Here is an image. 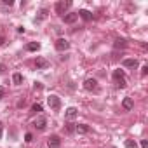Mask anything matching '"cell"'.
Listing matches in <instances>:
<instances>
[{"label":"cell","mask_w":148,"mask_h":148,"mask_svg":"<svg viewBox=\"0 0 148 148\" xmlns=\"http://www.w3.org/2000/svg\"><path fill=\"white\" fill-rule=\"evenodd\" d=\"M77 14H79V16H80V18H82L84 21H87V23H89V21L92 19V12H91V11H87V9H80V11H79Z\"/></svg>","instance_id":"obj_10"},{"label":"cell","mask_w":148,"mask_h":148,"mask_svg":"<svg viewBox=\"0 0 148 148\" xmlns=\"http://www.w3.org/2000/svg\"><path fill=\"white\" fill-rule=\"evenodd\" d=\"M113 82H115V86L119 87V89H124L125 86H127V80H125V73H124V70H120V68H117V70H113Z\"/></svg>","instance_id":"obj_1"},{"label":"cell","mask_w":148,"mask_h":148,"mask_svg":"<svg viewBox=\"0 0 148 148\" xmlns=\"http://www.w3.org/2000/svg\"><path fill=\"white\" fill-rule=\"evenodd\" d=\"M2 132H4V127H2V124H0V138H2Z\"/></svg>","instance_id":"obj_27"},{"label":"cell","mask_w":148,"mask_h":148,"mask_svg":"<svg viewBox=\"0 0 148 148\" xmlns=\"http://www.w3.org/2000/svg\"><path fill=\"white\" fill-rule=\"evenodd\" d=\"M113 47H115V49H124V47H125V40H124V38H117V40L113 42Z\"/></svg>","instance_id":"obj_15"},{"label":"cell","mask_w":148,"mask_h":148,"mask_svg":"<svg viewBox=\"0 0 148 148\" xmlns=\"http://www.w3.org/2000/svg\"><path fill=\"white\" fill-rule=\"evenodd\" d=\"M68 132H73V131H75V124H68Z\"/></svg>","instance_id":"obj_23"},{"label":"cell","mask_w":148,"mask_h":148,"mask_svg":"<svg viewBox=\"0 0 148 148\" xmlns=\"http://www.w3.org/2000/svg\"><path fill=\"white\" fill-rule=\"evenodd\" d=\"M70 7H71V2H70V0H59V2H56V5H54L56 12H58L59 16H64Z\"/></svg>","instance_id":"obj_2"},{"label":"cell","mask_w":148,"mask_h":148,"mask_svg":"<svg viewBox=\"0 0 148 148\" xmlns=\"http://www.w3.org/2000/svg\"><path fill=\"white\" fill-rule=\"evenodd\" d=\"M122 64H124L125 68H136V66H138V59L127 58V59H124V61H122Z\"/></svg>","instance_id":"obj_13"},{"label":"cell","mask_w":148,"mask_h":148,"mask_svg":"<svg viewBox=\"0 0 148 148\" xmlns=\"http://www.w3.org/2000/svg\"><path fill=\"white\" fill-rule=\"evenodd\" d=\"M54 45H56V51H59V52H63V51H68V49H70V42H68L66 38H58Z\"/></svg>","instance_id":"obj_4"},{"label":"cell","mask_w":148,"mask_h":148,"mask_svg":"<svg viewBox=\"0 0 148 148\" xmlns=\"http://www.w3.org/2000/svg\"><path fill=\"white\" fill-rule=\"evenodd\" d=\"M12 82H14L16 86H19V84L23 82V75H21V73H14V75H12Z\"/></svg>","instance_id":"obj_17"},{"label":"cell","mask_w":148,"mask_h":148,"mask_svg":"<svg viewBox=\"0 0 148 148\" xmlns=\"http://www.w3.org/2000/svg\"><path fill=\"white\" fill-rule=\"evenodd\" d=\"M47 105H49V108H51V110L58 112V110L61 108V99H59V96H56V94H51V96L47 98Z\"/></svg>","instance_id":"obj_3"},{"label":"cell","mask_w":148,"mask_h":148,"mask_svg":"<svg viewBox=\"0 0 148 148\" xmlns=\"http://www.w3.org/2000/svg\"><path fill=\"white\" fill-rule=\"evenodd\" d=\"M146 73H148V66H143V68H141V75L145 77V75H146Z\"/></svg>","instance_id":"obj_24"},{"label":"cell","mask_w":148,"mask_h":148,"mask_svg":"<svg viewBox=\"0 0 148 148\" xmlns=\"http://www.w3.org/2000/svg\"><path fill=\"white\" fill-rule=\"evenodd\" d=\"M77 19H79V14H77V12H66V14L63 16V21H64V23H68V25L75 23Z\"/></svg>","instance_id":"obj_7"},{"label":"cell","mask_w":148,"mask_h":148,"mask_svg":"<svg viewBox=\"0 0 148 148\" xmlns=\"http://www.w3.org/2000/svg\"><path fill=\"white\" fill-rule=\"evenodd\" d=\"M84 89H86V91H96V89H98L96 79H87V80L84 82Z\"/></svg>","instance_id":"obj_8"},{"label":"cell","mask_w":148,"mask_h":148,"mask_svg":"<svg viewBox=\"0 0 148 148\" xmlns=\"http://www.w3.org/2000/svg\"><path fill=\"white\" fill-rule=\"evenodd\" d=\"M32 139H33V136H32V134L28 132V134L25 136V141H26V143H32Z\"/></svg>","instance_id":"obj_22"},{"label":"cell","mask_w":148,"mask_h":148,"mask_svg":"<svg viewBox=\"0 0 148 148\" xmlns=\"http://www.w3.org/2000/svg\"><path fill=\"white\" fill-rule=\"evenodd\" d=\"M35 66H37L38 70H45V68H49V61H47V59H44V58H37Z\"/></svg>","instance_id":"obj_11"},{"label":"cell","mask_w":148,"mask_h":148,"mask_svg":"<svg viewBox=\"0 0 148 148\" xmlns=\"http://www.w3.org/2000/svg\"><path fill=\"white\" fill-rule=\"evenodd\" d=\"M47 146H49V148H59V146H61V138L56 136V134L49 136V139H47Z\"/></svg>","instance_id":"obj_5"},{"label":"cell","mask_w":148,"mask_h":148,"mask_svg":"<svg viewBox=\"0 0 148 148\" xmlns=\"http://www.w3.org/2000/svg\"><path fill=\"white\" fill-rule=\"evenodd\" d=\"M122 108H124V110H127V112H129V110H132V108H134V101H132V98H129V96H127V98H124V101H122Z\"/></svg>","instance_id":"obj_12"},{"label":"cell","mask_w":148,"mask_h":148,"mask_svg":"<svg viewBox=\"0 0 148 148\" xmlns=\"http://www.w3.org/2000/svg\"><path fill=\"white\" fill-rule=\"evenodd\" d=\"M141 148H148V141L146 139H141Z\"/></svg>","instance_id":"obj_25"},{"label":"cell","mask_w":148,"mask_h":148,"mask_svg":"<svg viewBox=\"0 0 148 148\" xmlns=\"http://www.w3.org/2000/svg\"><path fill=\"white\" fill-rule=\"evenodd\" d=\"M4 96H5V89H4V87H0V99H2Z\"/></svg>","instance_id":"obj_26"},{"label":"cell","mask_w":148,"mask_h":148,"mask_svg":"<svg viewBox=\"0 0 148 148\" xmlns=\"http://www.w3.org/2000/svg\"><path fill=\"white\" fill-rule=\"evenodd\" d=\"M32 112H33V113H37V112H42V106H40L38 103H35V105L32 106Z\"/></svg>","instance_id":"obj_20"},{"label":"cell","mask_w":148,"mask_h":148,"mask_svg":"<svg viewBox=\"0 0 148 148\" xmlns=\"http://www.w3.org/2000/svg\"><path fill=\"white\" fill-rule=\"evenodd\" d=\"M77 113H79V110L75 108V106H70V108H66V112H64V117L68 119V120H73L77 117Z\"/></svg>","instance_id":"obj_9"},{"label":"cell","mask_w":148,"mask_h":148,"mask_svg":"<svg viewBox=\"0 0 148 148\" xmlns=\"http://www.w3.org/2000/svg\"><path fill=\"white\" fill-rule=\"evenodd\" d=\"M75 131H77V132H80V134H86V132H89V131H91V127H89L87 124H77V125H75Z\"/></svg>","instance_id":"obj_14"},{"label":"cell","mask_w":148,"mask_h":148,"mask_svg":"<svg viewBox=\"0 0 148 148\" xmlns=\"http://www.w3.org/2000/svg\"><path fill=\"white\" fill-rule=\"evenodd\" d=\"M5 70H7V68H5V64H4V63H0V75H4Z\"/></svg>","instance_id":"obj_21"},{"label":"cell","mask_w":148,"mask_h":148,"mask_svg":"<svg viewBox=\"0 0 148 148\" xmlns=\"http://www.w3.org/2000/svg\"><path fill=\"white\" fill-rule=\"evenodd\" d=\"M38 49H40V44H38V42H30V44L26 45V51H32V52H33V51H38Z\"/></svg>","instance_id":"obj_16"},{"label":"cell","mask_w":148,"mask_h":148,"mask_svg":"<svg viewBox=\"0 0 148 148\" xmlns=\"http://www.w3.org/2000/svg\"><path fill=\"white\" fill-rule=\"evenodd\" d=\"M45 16H47V9H42V11H40V16H38V18H37L35 21H42V19L45 18Z\"/></svg>","instance_id":"obj_19"},{"label":"cell","mask_w":148,"mask_h":148,"mask_svg":"<svg viewBox=\"0 0 148 148\" xmlns=\"http://www.w3.org/2000/svg\"><path fill=\"white\" fill-rule=\"evenodd\" d=\"M124 146H125V148H138V143H136L134 139H125Z\"/></svg>","instance_id":"obj_18"},{"label":"cell","mask_w":148,"mask_h":148,"mask_svg":"<svg viewBox=\"0 0 148 148\" xmlns=\"http://www.w3.org/2000/svg\"><path fill=\"white\" fill-rule=\"evenodd\" d=\"M33 125H35L38 131H42V129H45V125H47V119L42 117V115H38V117L33 120Z\"/></svg>","instance_id":"obj_6"}]
</instances>
